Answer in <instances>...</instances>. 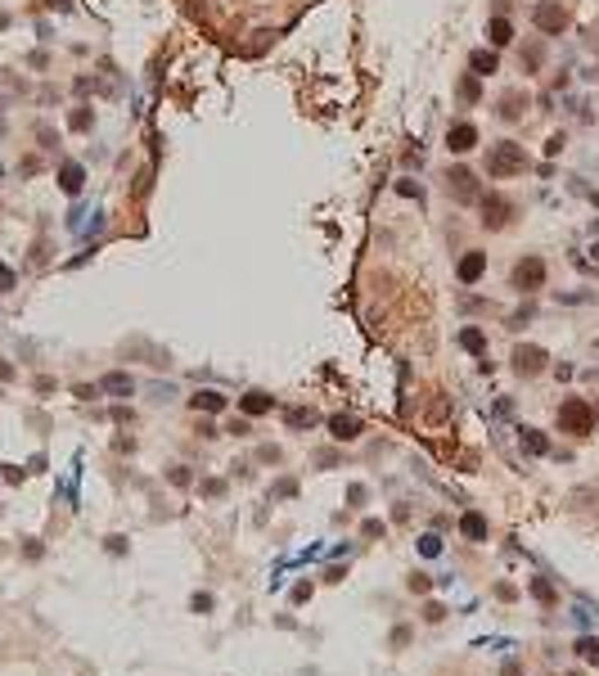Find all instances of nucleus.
I'll return each mask as SVG.
<instances>
[{
  "mask_svg": "<svg viewBox=\"0 0 599 676\" xmlns=\"http://www.w3.org/2000/svg\"><path fill=\"white\" fill-rule=\"evenodd\" d=\"M528 167H532V154L523 149L518 140H492V144H487V154H482V171L492 181H513V176H523Z\"/></svg>",
  "mask_w": 599,
  "mask_h": 676,
  "instance_id": "nucleus-1",
  "label": "nucleus"
},
{
  "mask_svg": "<svg viewBox=\"0 0 599 676\" xmlns=\"http://www.w3.org/2000/svg\"><path fill=\"white\" fill-rule=\"evenodd\" d=\"M437 181H442V194H446V199L455 203V207H473V203H478V194H482L478 171H473V167H464L460 158H455L450 167H442V176H437Z\"/></svg>",
  "mask_w": 599,
  "mask_h": 676,
  "instance_id": "nucleus-2",
  "label": "nucleus"
},
{
  "mask_svg": "<svg viewBox=\"0 0 599 676\" xmlns=\"http://www.w3.org/2000/svg\"><path fill=\"white\" fill-rule=\"evenodd\" d=\"M545 280H549V266H545L541 253H523L518 262L509 266V289L518 293V298H536V293L545 289Z\"/></svg>",
  "mask_w": 599,
  "mask_h": 676,
  "instance_id": "nucleus-3",
  "label": "nucleus"
},
{
  "mask_svg": "<svg viewBox=\"0 0 599 676\" xmlns=\"http://www.w3.org/2000/svg\"><path fill=\"white\" fill-rule=\"evenodd\" d=\"M513 221H518V203L509 199V194H500V190H492V194H478V226L482 230H492V235H500V230H509Z\"/></svg>",
  "mask_w": 599,
  "mask_h": 676,
  "instance_id": "nucleus-4",
  "label": "nucleus"
},
{
  "mask_svg": "<svg viewBox=\"0 0 599 676\" xmlns=\"http://www.w3.org/2000/svg\"><path fill=\"white\" fill-rule=\"evenodd\" d=\"M559 428L564 433H572V437H591L595 433V401H586V397H564V406H559Z\"/></svg>",
  "mask_w": 599,
  "mask_h": 676,
  "instance_id": "nucleus-5",
  "label": "nucleus"
},
{
  "mask_svg": "<svg viewBox=\"0 0 599 676\" xmlns=\"http://www.w3.org/2000/svg\"><path fill=\"white\" fill-rule=\"evenodd\" d=\"M532 28L541 32V36H564V32L572 28L568 5H564V0H541V5L532 9Z\"/></svg>",
  "mask_w": 599,
  "mask_h": 676,
  "instance_id": "nucleus-6",
  "label": "nucleus"
},
{
  "mask_svg": "<svg viewBox=\"0 0 599 676\" xmlns=\"http://www.w3.org/2000/svg\"><path fill=\"white\" fill-rule=\"evenodd\" d=\"M509 365H513V374H518V379H536V374L549 370V352L541 348V343H518L513 356H509Z\"/></svg>",
  "mask_w": 599,
  "mask_h": 676,
  "instance_id": "nucleus-7",
  "label": "nucleus"
},
{
  "mask_svg": "<svg viewBox=\"0 0 599 676\" xmlns=\"http://www.w3.org/2000/svg\"><path fill=\"white\" fill-rule=\"evenodd\" d=\"M482 144V131H478V122H469V118H455L446 127V154L450 158H464V154H473Z\"/></svg>",
  "mask_w": 599,
  "mask_h": 676,
  "instance_id": "nucleus-8",
  "label": "nucleus"
},
{
  "mask_svg": "<svg viewBox=\"0 0 599 676\" xmlns=\"http://www.w3.org/2000/svg\"><path fill=\"white\" fill-rule=\"evenodd\" d=\"M528 104H532L528 86H509V91H500V100H496L492 108H496V118H500V122H509V127H513V122H523V118H528Z\"/></svg>",
  "mask_w": 599,
  "mask_h": 676,
  "instance_id": "nucleus-9",
  "label": "nucleus"
},
{
  "mask_svg": "<svg viewBox=\"0 0 599 676\" xmlns=\"http://www.w3.org/2000/svg\"><path fill=\"white\" fill-rule=\"evenodd\" d=\"M487 266H492V257H487L482 248H464V253L455 257V280H460L464 289H473V285H482Z\"/></svg>",
  "mask_w": 599,
  "mask_h": 676,
  "instance_id": "nucleus-10",
  "label": "nucleus"
},
{
  "mask_svg": "<svg viewBox=\"0 0 599 676\" xmlns=\"http://www.w3.org/2000/svg\"><path fill=\"white\" fill-rule=\"evenodd\" d=\"M482 36H487V45H492V50H509L518 32H513L509 14H492V18H487V32H482Z\"/></svg>",
  "mask_w": 599,
  "mask_h": 676,
  "instance_id": "nucleus-11",
  "label": "nucleus"
},
{
  "mask_svg": "<svg viewBox=\"0 0 599 676\" xmlns=\"http://www.w3.org/2000/svg\"><path fill=\"white\" fill-rule=\"evenodd\" d=\"M54 176H59V190H64V194H72V199H77V194H81V185H86V167L77 163V158H64Z\"/></svg>",
  "mask_w": 599,
  "mask_h": 676,
  "instance_id": "nucleus-12",
  "label": "nucleus"
},
{
  "mask_svg": "<svg viewBox=\"0 0 599 676\" xmlns=\"http://www.w3.org/2000/svg\"><path fill=\"white\" fill-rule=\"evenodd\" d=\"M469 72H473V77H496V72H500V50H492V45L469 50Z\"/></svg>",
  "mask_w": 599,
  "mask_h": 676,
  "instance_id": "nucleus-13",
  "label": "nucleus"
},
{
  "mask_svg": "<svg viewBox=\"0 0 599 676\" xmlns=\"http://www.w3.org/2000/svg\"><path fill=\"white\" fill-rule=\"evenodd\" d=\"M275 411V397L271 392H262V388H248L239 397V415H248V420H257V415H271Z\"/></svg>",
  "mask_w": 599,
  "mask_h": 676,
  "instance_id": "nucleus-14",
  "label": "nucleus"
},
{
  "mask_svg": "<svg viewBox=\"0 0 599 676\" xmlns=\"http://www.w3.org/2000/svg\"><path fill=\"white\" fill-rule=\"evenodd\" d=\"M518 64L528 77H536V72L545 68V36H532L528 45H518Z\"/></svg>",
  "mask_w": 599,
  "mask_h": 676,
  "instance_id": "nucleus-15",
  "label": "nucleus"
},
{
  "mask_svg": "<svg viewBox=\"0 0 599 676\" xmlns=\"http://www.w3.org/2000/svg\"><path fill=\"white\" fill-rule=\"evenodd\" d=\"M361 433H365V424L356 415H329V437L334 442H356Z\"/></svg>",
  "mask_w": 599,
  "mask_h": 676,
  "instance_id": "nucleus-16",
  "label": "nucleus"
},
{
  "mask_svg": "<svg viewBox=\"0 0 599 676\" xmlns=\"http://www.w3.org/2000/svg\"><path fill=\"white\" fill-rule=\"evenodd\" d=\"M455 104H464V108L482 104V77H473V72H460V77H455Z\"/></svg>",
  "mask_w": 599,
  "mask_h": 676,
  "instance_id": "nucleus-17",
  "label": "nucleus"
},
{
  "mask_svg": "<svg viewBox=\"0 0 599 676\" xmlns=\"http://www.w3.org/2000/svg\"><path fill=\"white\" fill-rule=\"evenodd\" d=\"M190 406H194L199 415H221L230 401H226V392H216V388H199V392L190 397Z\"/></svg>",
  "mask_w": 599,
  "mask_h": 676,
  "instance_id": "nucleus-18",
  "label": "nucleus"
},
{
  "mask_svg": "<svg viewBox=\"0 0 599 676\" xmlns=\"http://www.w3.org/2000/svg\"><path fill=\"white\" fill-rule=\"evenodd\" d=\"M100 392L104 397H131V392H136V379H131L127 370H108L100 379Z\"/></svg>",
  "mask_w": 599,
  "mask_h": 676,
  "instance_id": "nucleus-19",
  "label": "nucleus"
},
{
  "mask_svg": "<svg viewBox=\"0 0 599 676\" xmlns=\"http://www.w3.org/2000/svg\"><path fill=\"white\" fill-rule=\"evenodd\" d=\"M460 537H464V541H487V537H492V527H487V514L464 510V514H460Z\"/></svg>",
  "mask_w": 599,
  "mask_h": 676,
  "instance_id": "nucleus-20",
  "label": "nucleus"
},
{
  "mask_svg": "<svg viewBox=\"0 0 599 676\" xmlns=\"http://www.w3.org/2000/svg\"><path fill=\"white\" fill-rule=\"evenodd\" d=\"M455 343H460L469 356H487V329H482V325H464L460 334H455Z\"/></svg>",
  "mask_w": 599,
  "mask_h": 676,
  "instance_id": "nucleus-21",
  "label": "nucleus"
},
{
  "mask_svg": "<svg viewBox=\"0 0 599 676\" xmlns=\"http://www.w3.org/2000/svg\"><path fill=\"white\" fill-rule=\"evenodd\" d=\"M518 447H523V456H549V437L541 433V428H518Z\"/></svg>",
  "mask_w": 599,
  "mask_h": 676,
  "instance_id": "nucleus-22",
  "label": "nucleus"
},
{
  "mask_svg": "<svg viewBox=\"0 0 599 676\" xmlns=\"http://www.w3.org/2000/svg\"><path fill=\"white\" fill-rule=\"evenodd\" d=\"M68 127H72V131H81V135H86V131H95V104H77V108L68 113Z\"/></svg>",
  "mask_w": 599,
  "mask_h": 676,
  "instance_id": "nucleus-23",
  "label": "nucleus"
},
{
  "mask_svg": "<svg viewBox=\"0 0 599 676\" xmlns=\"http://www.w3.org/2000/svg\"><path fill=\"white\" fill-rule=\"evenodd\" d=\"M315 420H320V415H315L311 406H293V411H284V424L289 428H315Z\"/></svg>",
  "mask_w": 599,
  "mask_h": 676,
  "instance_id": "nucleus-24",
  "label": "nucleus"
},
{
  "mask_svg": "<svg viewBox=\"0 0 599 676\" xmlns=\"http://www.w3.org/2000/svg\"><path fill=\"white\" fill-rule=\"evenodd\" d=\"M532 316H536V307H532V302H523L518 311H509V316H505V329H509V334H518L523 325H532Z\"/></svg>",
  "mask_w": 599,
  "mask_h": 676,
  "instance_id": "nucleus-25",
  "label": "nucleus"
},
{
  "mask_svg": "<svg viewBox=\"0 0 599 676\" xmlns=\"http://www.w3.org/2000/svg\"><path fill=\"white\" fill-rule=\"evenodd\" d=\"M572 649H577V654H581L586 663H591V668H599V641H595V636H581V641L572 645Z\"/></svg>",
  "mask_w": 599,
  "mask_h": 676,
  "instance_id": "nucleus-26",
  "label": "nucleus"
},
{
  "mask_svg": "<svg viewBox=\"0 0 599 676\" xmlns=\"http://www.w3.org/2000/svg\"><path fill=\"white\" fill-rule=\"evenodd\" d=\"M528 591H532V600H541V605H554V586H549L545 577H532Z\"/></svg>",
  "mask_w": 599,
  "mask_h": 676,
  "instance_id": "nucleus-27",
  "label": "nucleus"
},
{
  "mask_svg": "<svg viewBox=\"0 0 599 676\" xmlns=\"http://www.w3.org/2000/svg\"><path fill=\"white\" fill-rule=\"evenodd\" d=\"M419 555L437 559V555H442V537H437V532H424V537H419Z\"/></svg>",
  "mask_w": 599,
  "mask_h": 676,
  "instance_id": "nucleus-28",
  "label": "nucleus"
},
{
  "mask_svg": "<svg viewBox=\"0 0 599 676\" xmlns=\"http://www.w3.org/2000/svg\"><path fill=\"white\" fill-rule=\"evenodd\" d=\"M289 496H298V478H279L271 487V500H289Z\"/></svg>",
  "mask_w": 599,
  "mask_h": 676,
  "instance_id": "nucleus-29",
  "label": "nucleus"
},
{
  "mask_svg": "<svg viewBox=\"0 0 599 676\" xmlns=\"http://www.w3.org/2000/svg\"><path fill=\"white\" fill-rule=\"evenodd\" d=\"M226 433H230V437H252V420H248V415H239V420L226 424Z\"/></svg>",
  "mask_w": 599,
  "mask_h": 676,
  "instance_id": "nucleus-30",
  "label": "nucleus"
},
{
  "mask_svg": "<svg viewBox=\"0 0 599 676\" xmlns=\"http://www.w3.org/2000/svg\"><path fill=\"white\" fill-rule=\"evenodd\" d=\"M564 149H568V135H564V131H554V135L545 140V158H559Z\"/></svg>",
  "mask_w": 599,
  "mask_h": 676,
  "instance_id": "nucleus-31",
  "label": "nucleus"
},
{
  "mask_svg": "<svg viewBox=\"0 0 599 676\" xmlns=\"http://www.w3.org/2000/svg\"><path fill=\"white\" fill-rule=\"evenodd\" d=\"M365 496H370V487H365V483H351V487H347V505H351V510H361Z\"/></svg>",
  "mask_w": 599,
  "mask_h": 676,
  "instance_id": "nucleus-32",
  "label": "nucleus"
},
{
  "mask_svg": "<svg viewBox=\"0 0 599 676\" xmlns=\"http://www.w3.org/2000/svg\"><path fill=\"white\" fill-rule=\"evenodd\" d=\"M14 285H18L14 266H5V262H0V298H5V293H14Z\"/></svg>",
  "mask_w": 599,
  "mask_h": 676,
  "instance_id": "nucleus-33",
  "label": "nucleus"
},
{
  "mask_svg": "<svg viewBox=\"0 0 599 676\" xmlns=\"http://www.w3.org/2000/svg\"><path fill=\"white\" fill-rule=\"evenodd\" d=\"M36 140H41V149H45V154H54V149H59V135H54L50 127H36Z\"/></svg>",
  "mask_w": 599,
  "mask_h": 676,
  "instance_id": "nucleus-34",
  "label": "nucleus"
},
{
  "mask_svg": "<svg viewBox=\"0 0 599 676\" xmlns=\"http://www.w3.org/2000/svg\"><path fill=\"white\" fill-rule=\"evenodd\" d=\"M572 622H577V626H591V622H595V609H591V605H586V600H581V605L572 609Z\"/></svg>",
  "mask_w": 599,
  "mask_h": 676,
  "instance_id": "nucleus-35",
  "label": "nucleus"
},
{
  "mask_svg": "<svg viewBox=\"0 0 599 676\" xmlns=\"http://www.w3.org/2000/svg\"><path fill=\"white\" fill-rule=\"evenodd\" d=\"M167 478H171V483H176V487H190V483H194V474H190V464H176V469H171Z\"/></svg>",
  "mask_w": 599,
  "mask_h": 676,
  "instance_id": "nucleus-36",
  "label": "nucleus"
},
{
  "mask_svg": "<svg viewBox=\"0 0 599 676\" xmlns=\"http://www.w3.org/2000/svg\"><path fill=\"white\" fill-rule=\"evenodd\" d=\"M406 586H410V591H414V595H428V591H433V582H428V577H424V573H414V577H410V582H406Z\"/></svg>",
  "mask_w": 599,
  "mask_h": 676,
  "instance_id": "nucleus-37",
  "label": "nucleus"
},
{
  "mask_svg": "<svg viewBox=\"0 0 599 676\" xmlns=\"http://www.w3.org/2000/svg\"><path fill=\"white\" fill-rule=\"evenodd\" d=\"M397 194H406V199H424V190L414 185V181L406 176V181H397Z\"/></svg>",
  "mask_w": 599,
  "mask_h": 676,
  "instance_id": "nucleus-38",
  "label": "nucleus"
},
{
  "mask_svg": "<svg viewBox=\"0 0 599 676\" xmlns=\"http://www.w3.org/2000/svg\"><path fill=\"white\" fill-rule=\"evenodd\" d=\"M383 532H388L383 519H365V523H361V537H383Z\"/></svg>",
  "mask_w": 599,
  "mask_h": 676,
  "instance_id": "nucleus-39",
  "label": "nucleus"
},
{
  "mask_svg": "<svg viewBox=\"0 0 599 676\" xmlns=\"http://www.w3.org/2000/svg\"><path fill=\"white\" fill-rule=\"evenodd\" d=\"M442 618H446V605H437V600L424 605V622H442Z\"/></svg>",
  "mask_w": 599,
  "mask_h": 676,
  "instance_id": "nucleus-40",
  "label": "nucleus"
},
{
  "mask_svg": "<svg viewBox=\"0 0 599 676\" xmlns=\"http://www.w3.org/2000/svg\"><path fill=\"white\" fill-rule=\"evenodd\" d=\"M190 609H194V613H212V595H207V591H199V595L190 600Z\"/></svg>",
  "mask_w": 599,
  "mask_h": 676,
  "instance_id": "nucleus-41",
  "label": "nucleus"
},
{
  "mask_svg": "<svg viewBox=\"0 0 599 676\" xmlns=\"http://www.w3.org/2000/svg\"><path fill=\"white\" fill-rule=\"evenodd\" d=\"M410 645V626H397L392 631V649H406Z\"/></svg>",
  "mask_w": 599,
  "mask_h": 676,
  "instance_id": "nucleus-42",
  "label": "nucleus"
},
{
  "mask_svg": "<svg viewBox=\"0 0 599 676\" xmlns=\"http://www.w3.org/2000/svg\"><path fill=\"white\" fill-rule=\"evenodd\" d=\"M104 546H108V555H127V537H108Z\"/></svg>",
  "mask_w": 599,
  "mask_h": 676,
  "instance_id": "nucleus-43",
  "label": "nucleus"
},
{
  "mask_svg": "<svg viewBox=\"0 0 599 676\" xmlns=\"http://www.w3.org/2000/svg\"><path fill=\"white\" fill-rule=\"evenodd\" d=\"M18 171H23V176H36V171H41V158H23Z\"/></svg>",
  "mask_w": 599,
  "mask_h": 676,
  "instance_id": "nucleus-44",
  "label": "nucleus"
},
{
  "mask_svg": "<svg viewBox=\"0 0 599 676\" xmlns=\"http://www.w3.org/2000/svg\"><path fill=\"white\" fill-rule=\"evenodd\" d=\"M199 437H221V428H216L212 420H199Z\"/></svg>",
  "mask_w": 599,
  "mask_h": 676,
  "instance_id": "nucleus-45",
  "label": "nucleus"
},
{
  "mask_svg": "<svg viewBox=\"0 0 599 676\" xmlns=\"http://www.w3.org/2000/svg\"><path fill=\"white\" fill-rule=\"evenodd\" d=\"M203 491H207V496H221V491H226V483H221V478H207V483H203Z\"/></svg>",
  "mask_w": 599,
  "mask_h": 676,
  "instance_id": "nucleus-46",
  "label": "nucleus"
},
{
  "mask_svg": "<svg viewBox=\"0 0 599 676\" xmlns=\"http://www.w3.org/2000/svg\"><path fill=\"white\" fill-rule=\"evenodd\" d=\"M0 478H5V483H23V469H14V464H5V469H0Z\"/></svg>",
  "mask_w": 599,
  "mask_h": 676,
  "instance_id": "nucleus-47",
  "label": "nucleus"
},
{
  "mask_svg": "<svg viewBox=\"0 0 599 676\" xmlns=\"http://www.w3.org/2000/svg\"><path fill=\"white\" fill-rule=\"evenodd\" d=\"M293 600H298V605H302V600H311V582H298V586H293Z\"/></svg>",
  "mask_w": 599,
  "mask_h": 676,
  "instance_id": "nucleus-48",
  "label": "nucleus"
},
{
  "mask_svg": "<svg viewBox=\"0 0 599 676\" xmlns=\"http://www.w3.org/2000/svg\"><path fill=\"white\" fill-rule=\"evenodd\" d=\"M23 555H28V559H41V555H45L41 541H28V546H23Z\"/></svg>",
  "mask_w": 599,
  "mask_h": 676,
  "instance_id": "nucleus-49",
  "label": "nucleus"
},
{
  "mask_svg": "<svg viewBox=\"0 0 599 676\" xmlns=\"http://www.w3.org/2000/svg\"><path fill=\"white\" fill-rule=\"evenodd\" d=\"M113 420H117V424H136V415H131L127 406H117V411H113Z\"/></svg>",
  "mask_w": 599,
  "mask_h": 676,
  "instance_id": "nucleus-50",
  "label": "nucleus"
},
{
  "mask_svg": "<svg viewBox=\"0 0 599 676\" xmlns=\"http://www.w3.org/2000/svg\"><path fill=\"white\" fill-rule=\"evenodd\" d=\"M554 379H559V384H564V379H572V365H568V361H559V365H554Z\"/></svg>",
  "mask_w": 599,
  "mask_h": 676,
  "instance_id": "nucleus-51",
  "label": "nucleus"
},
{
  "mask_svg": "<svg viewBox=\"0 0 599 676\" xmlns=\"http://www.w3.org/2000/svg\"><path fill=\"white\" fill-rule=\"evenodd\" d=\"M0 379H14V365L9 361H0Z\"/></svg>",
  "mask_w": 599,
  "mask_h": 676,
  "instance_id": "nucleus-52",
  "label": "nucleus"
},
{
  "mask_svg": "<svg viewBox=\"0 0 599 676\" xmlns=\"http://www.w3.org/2000/svg\"><path fill=\"white\" fill-rule=\"evenodd\" d=\"M591 203H595V207H599V190H591Z\"/></svg>",
  "mask_w": 599,
  "mask_h": 676,
  "instance_id": "nucleus-53",
  "label": "nucleus"
},
{
  "mask_svg": "<svg viewBox=\"0 0 599 676\" xmlns=\"http://www.w3.org/2000/svg\"><path fill=\"white\" fill-rule=\"evenodd\" d=\"M591 257H595V262H599V244H595V248H591Z\"/></svg>",
  "mask_w": 599,
  "mask_h": 676,
  "instance_id": "nucleus-54",
  "label": "nucleus"
},
{
  "mask_svg": "<svg viewBox=\"0 0 599 676\" xmlns=\"http://www.w3.org/2000/svg\"><path fill=\"white\" fill-rule=\"evenodd\" d=\"M595 420H599V406H595Z\"/></svg>",
  "mask_w": 599,
  "mask_h": 676,
  "instance_id": "nucleus-55",
  "label": "nucleus"
}]
</instances>
